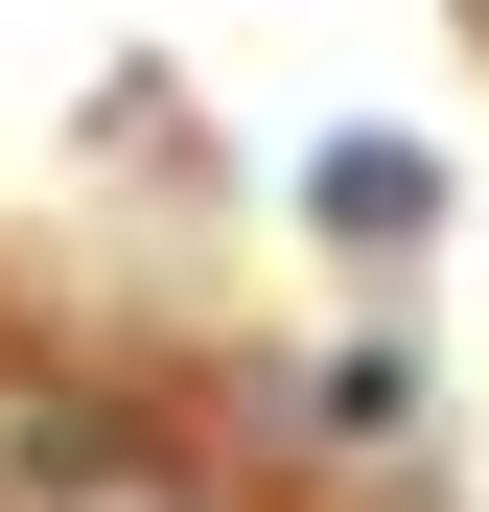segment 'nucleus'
I'll return each mask as SVG.
<instances>
[{"mask_svg":"<svg viewBox=\"0 0 489 512\" xmlns=\"http://www.w3.org/2000/svg\"><path fill=\"white\" fill-rule=\"evenodd\" d=\"M0 512H210L163 466V419H117L94 373H0Z\"/></svg>","mask_w":489,"mask_h":512,"instance_id":"f257e3e1","label":"nucleus"}]
</instances>
